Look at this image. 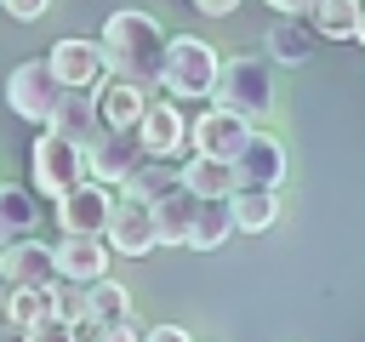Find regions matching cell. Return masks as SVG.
<instances>
[{
  "instance_id": "cell-1",
  "label": "cell",
  "mask_w": 365,
  "mask_h": 342,
  "mask_svg": "<svg viewBox=\"0 0 365 342\" xmlns=\"http://www.w3.org/2000/svg\"><path fill=\"white\" fill-rule=\"evenodd\" d=\"M165 28L148 17V11H114L103 23V57H108V74H125L137 86H160V68H165Z\"/></svg>"
},
{
  "instance_id": "cell-2",
  "label": "cell",
  "mask_w": 365,
  "mask_h": 342,
  "mask_svg": "<svg viewBox=\"0 0 365 342\" xmlns=\"http://www.w3.org/2000/svg\"><path fill=\"white\" fill-rule=\"evenodd\" d=\"M217 68H222V57L211 51V40H200V34H171V40H165L160 86H165L177 103H194V97H211Z\"/></svg>"
},
{
  "instance_id": "cell-3",
  "label": "cell",
  "mask_w": 365,
  "mask_h": 342,
  "mask_svg": "<svg viewBox=\"0 0 365 342\" xmlns=\"http://www.w3.org/2000/svg\"><path fill=\"white\" fill-rule=\"evenodd\" d=\"M211 103L245 114V120H268L274 114V80H268V63L262 57H228L217 68V86H211Z\"/></svg>"
},
{
  "instance_id": "cell-4",
  "label": "cell",
  "mask_w": 365,
  "mask_h": 342,
  "mask_svg": "<svg viewBox=\"0 0 365 342\" xmlns=\"http://www.w3.org/2000/svg\"><path fill=\"white\" fill-rule=\"evenodd\" d=\"M57 97H63V80H57L51 57L17 63V68H11V80H6V103H11V114H17V120H29V125H46V120H51V108H57Z\"/></svg>"
},
{
  "instance_id": "cell-5",
  "label": "cell",
  "mask_w": 365,
  "mask_h": 342,
  "mask_svg": "<svg viewBox=\"0 0 365 342\" xmlns=\"http://www.w3.org/2000/svg\"><path fill=\"white\" fill-rule=\"evenodd\" d=\"M29 165H34V188L40 194H68L80 177H86V148L74 142V137H63V131H40L34 137V154H29Z\"/></svg>"
},
{
  "instance_id": "cell-6",
  "label": "cell",
  "mask_w": 365,
  "mask_h": 342,
  "mask_svg": "<svg viewBox=\"0 0 365 342\" xmlns=\"http://www.w3.org/2000/svg\"><path fill=\"white\" fill-rule=\"evenodd\" d=\"M148 160V148H143V137H137V125H103L91 142H86V171L97 177V182H125L137 165Z\"/></svg>"
},
{
  "instance_id": "cell-7",
  "label": "cell",
  "mask_w": 365,
  "mask_h": 342,
  "mask_svg": "<svg viewBox=\"0 0 365 342\" xmlns=\"http://www.w3.org/2000/svg\"><path fill=\"white\" fill-rule=\"evenodd\" d=\"M251 131H257V120H245V114H234V108H222V103H211L194 125H188V148L194 154H217V160H234L245 142H251Z\"/></svg>"
},
{
  "instance_id": "cell-8",
  "label": "cell",
  "mask_w": 365,
  "mask_h": 342,
  "mask_svg": "<svg viewBox=\"0 0 365 342\" xmlns=\"http://www.w3.org/2000/svg\"><path fill=\"white\" fill-rule=\"evenodd\" d=\"M103 239H108V251H120V256H148V251L160 245V234H154V205L137 200V194L114 200V217H108Z\"/></svg>"
},
{
  "instance_id": "cell-9",
  "label": "cell",
  "mask_w": 365,
  "mask_h": 342,
  "mask_svg": "<svg viewBox=\"0 0 365 342\" xmlns=\"http://www.w3.org/2000/svg\"><path fill=\"white\" fill-rule=\"evenodd\" d=\"M108 217H114V200H108V188L91 177H80L68 194H57V228L63 234H103L108 228Z\"/></svg>"
},
{
  "instance_id": "cell-10",
  "label": "cell",
  "mask_w": 365,
  "mask_h": 342,
  "mask_svg": "<svg viewBox=\"0 0 365 342\" xmlns=\"http://www.w3.org/2000/svg\"><path fill=\"white\" fill-rule=\"evenodd\" d=\"M285 182V148L268 131H251V142L234 154V188H279Z\"/></svg>"
},
{
  "instance_id": "cell-11",
  "label": "cell",
  "mask_w": 365,
  "mask_h": 342,
  "mask_svg": "<svg viewBox=\"0 0 365 342\" xmlns=\"http://www.w3.org/2000/svg\"><path fill=\"white\" fill-rule=\"evenodd\" d=\"M0 279L6 285H46V279H57V245H46L34 234L0 245Z\"/></svg>"
},
{
  "instance_id": "cell-12",
  "label": "cell",
  "mask_w": 365,
  "mask_h": 342,
  "mask_svg": "<svg viewBox=\"0 0 365 342\" xmlns=\"http://www.w3.org/2000/svg\"><path fill=\"white\" fill-rule=\"evenodd\" d=\"M51 68H57V80H63V86H97V80L108 74L103 40H80V34L57 40V46H51Z\"/></svg>"
},
{
  "instance_id": "cell-13",
  "label": "cell",
  "mask_w": 365,
  "mask_h": 342,
  "mask_svg": "<svg viewBox=\"0 0 365 342\" xmlns=\"http://www.w3.org/2000/svg\"><path fill=\"white\" fill-rule=\"evenodd\" d=\"M51 131H63V137H74L80 148L103 131V114H97V91L91 86H63V97H57V108H51V120H46Z\"/></svg>"
},
{
  "instance_id": "cell-14",
  "label": "cell",
  "mask_w": 365,
  "mask_h": 342,
  "mask_svg": "<svg viewBox=\"0 0 365 342\" xmlns=\"http://www.w3.org/2000/svg\"><path fill=\"white\" fill-rule=\"evenodd\" d=\"M97 114H103V125H137L143 120V108H148V86H137V80H125V74H103L97 86Z\"/></svg>"
},
{
  "instance_id": "cell-15",
  "label": "cell",
  "mask_w": 365,
  "mask_h": 342,
  "mask_svg": "<svg viewBox=\"0 0 365 342\" xmlns=\"http://www.w3.org/2000/svg\"><path fill=\"white\" fill-rule=\"evenodd\" d=\"M137 137H143L148 154L171 160V154L188 142V120H182V108H177V97H171V103H148L143 120H137Z\"/></svg>"
},
{
  "instance_id": "cell-16",
  "label": "cell",
  "mask_w": 365,
  "mask_h": 342,
  "mask_svg": "<svg viewBox=\"0 0 365 342\" xmlns=\"http://www.w3.org/2000/svg\"><path fill=\"white\" fill-rule=\"evenodd\" d=\"M57 274H63V279H80V285L103 279V274H108V239H103V234H63V245H57Z\"/></svg>"
},
{
  "instance_id": "cell-17",
  "label": "cell",
  "mask_w": 365,
  "mask_h": 342,
  "mask_svg": "<svg viewBox=\"0 0 365 342\" xmlns=\"http://www.w3.org/2000/svg\"><path fill=\"white\" fill-rule=\"evenodd\" d=\"M6 325L17 336H34L46 319H57V302H51V279L46 285H6Z\"/></svg>"
},
{
  "instance_id": "cell-18",
  "label": "cell",
  "mask_w": 365,
  "mask_h": 342,
  "mask_svg": "<svg viewBox=\"0 0 365 342\" xmlns=\"http://www.w3.org/2000/svg\"><path fill=\"white\" fill-rule=\"evenodd\" d=\"M194 211H200V194H194L188 182H177L171 194H160V200H154V234H160V245H188Z\"/></svg>"
},
{
  "instance_id": "cell-19",
  "label": "cell",
  "mask_w": 365,
  "mask_h": 342,
  "mask_svg": "<svg viewBox=\"0 0 365 342\" xmlns=\"http://www.w3.org/2000/svg\"><path fill=\"white\" fill-rule=\"evenodd\" d=\"M228 217L240 234H268L279 222V188H234L228 194Z\"/></svg>"
},
{
  "instance_id": "cell-20",
  "label": "cell",
  "mask_w": 365,
  "mask_h": 342,
  "mask_svg": "<svg viewBox=\"0 0 365 342\" xmlns=\"http://www.w3.org/2000/svg\"><path fill=\"white\" fill-rule=\"evenodd\" d=\"M262 46H268V57H274V63H291V68H297V63H308V57H314V28H308L302 17H285V11H279V23L268 28V40H262Z\"/></svg>"
},
{
  "instance_id": "cell-21",
  "label": "cell",
  "mask_w": 365,
  "mask_h": 342,
  "mask_svg": "<svg viewBox=\"0 0 365 342\" xmlns=\"http://www.w3.org/2000/svg\"><path fill=\"white\" fill-rule=\"evenodd\" d=\"M228 234H240V228H234V217H228V194H217V200H200V211H194V228H188V251H217Z\"/></svg>"
},
{
  "instance_id": "cell-22",
  "label": "cell",
  "mask_w": 365,
  "mask_h": 342,
  "mask_svg": "<svg viewBox=\"0 0 365 342\" xmlns=\"http://www.w3.org/2000/svg\"><path fill=\"white\" fill-rule=\"evenodd\" d=\"M40 222V205H34V188H17V182H0V245L23 239L29 228Z\"/></svg>"
},
{
  "instance_id": "cell-23",
  "label": "cell",
  "mask_w": 365,
  "mask_h": 342,
  "mask_svg": "<svg viewBox=\"0 0 365 342\" xmlns=\"http://www.w3.org/2000/svg\"><path fill=\"white\" fill-rule=\"evenodd\" d=\"M182 182H188L200 200L234 194V160H217V154H194V160L182 165Z\"/></svg>"
},
{
  "instance_id": "cell-24",
  "label": "cell",
  "mask_w": 365,
  "mask_h": 342,
  "mask_svg": "<svg viewBox=\"0 0 365 342\" xmlns=\"http://www.w3.org/2000/svg\"><path fill=\"white\" fill-rule=\"evenodd\" d=\"M177 182H182V171H177V165H165V160H160V154H148V160H143V165H137V171H131V177H125V182H120V188H125V194H137V200H148V205H154V200H160V194H171V188H177Z\"/></svg>"
},
{
  "instance_id": "cell-25",
  "label": "cell",
  "mask_w": 365,
  "mask_h": 342,
  "mask_svg": "<svg viewBox=\"0 0 365 342\" xmlns=\"http://www.w3.org/2000/svg\"><path fill=\"white\" fill-rule=\"evenodd\" d=\"M359 6H365V0H314L308 23H314V34H325V40H354Z\"/></svg>"
},
{
  "instance_id": "cell-26",
  "label": "cell",
  "mask_w": 365,
  "mask_h": 342,
  "mask_svg": "<svg viewBox=\"0 0 365 342\" xmlns=\"http://www.w3.org/2000/svg\"><path fill=\"white\" fill-rule=\"evenodd\" d=\"M131 314V296H125V285L120 279H91L86 285V319H97V325H114V319H125Z\"/></svg>"
},
{
  "instance_id": "cell-27",
  "label": "cell",
  "mask_w": 365,
  "mask_h": 342,
  "mask_svg": "<svg viewBox=\"0 0 365 342\" xmlns=\"http://www.w3.org/2000/svg\"><path fill=\"white\" fill-rule=\"evenodd\" d=\"M46 6H51V0H0V11H11L17 23H34V17H46Z\"/></svg>"
},
{
  "instance_id": "cell-28",
  "label": "cell",
  "mask_w": 365,
  "mask_h": 342,
  "mask_svg": "<svg viewBox=\"0 0 365 342\" xmlns=\"http://www.w3.org/2000/svg\"><path fill=\"white\" fill-rule=\"evenodd\" d=\"M188 6H194V11H205V17H228L240 0H188Z\"/></svg>"
},
{
  "instance_id": "cell-29",
  "label": "cell",
  "mask_w": 365,
  "mask_h": 342,
  "mask_svg": "<svg viewBox=\"0 0 365 342\" xmlns=\"http://www.w3.org/2000/svg\"><path fill=\"white\" fill-rule=\"evenodd\" d=\"M274 11H285V17H308L314 11V0H268Z\"/></svg>"
},
{
  "instance_id": "cell-30",
  "label": "cell",
  "mask_w": 365,
  "mask_h": 342,
  "mask_svg": "<svg viewBox=\"0 0 365 342\" xmlns=\"http://www.w3.org/2000/svg\"><path fill=\"white\" fill-rule=\"evenodd\" d=\"M148 336H154V342H188V331H182V325H154Z\"/></svg>"
},
{
  "instance_id": "cell-31",
  "label": "cell",
  "mask_w": 365,
  "mask_h": 342,
  "mask_svg": "<svg viewBox=\"0 0 365 342\" xmlns=\"http://www.w3.org/2000/svg\"><path fill=\"white\" fill-rule=\"evenodd\" d=\"M354 40H359V46H365V6H359V28H354Z\"/></svg>"
},
{
  "instance_id": "cell-32",
  "label": "cell",
  "mask_w": 365,
  "mask_h": 342,
  "mask_svg": "<svg viewBox=\"0 0 365 342\" xmlns=\"http://www.w3.org/2000/svg\"><path fill=\"white\" fill-rule=\"evenodd\" d=\"M0 308H6V285H0Z\"/></svg>"
}]
</instances>
